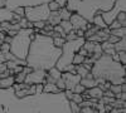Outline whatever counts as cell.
Returning <instances> with one entry per match:
<instances>
[{
	"instance_id": "1",
	"label": "cell",
	"mask_w": 126,
	"mask_h": 113,
	"mask_svg": "<svg viewBox=\"0 0 126 113\" xmlns=\"http://www.w3.org/2000/svg\"><path fill=\"white\" fill-rule=\"evenodd\" d=\"M13 87L0 88V104L4 113H72L63 92L29 94L19 98Z\"/></svg>"
},
{
	"instance_id": "2",
	"label": "cell",
	"mask_w": 126,
	"mask_h": 113,
	"mask_svg": "<svg viewBox=\"0 0 126 113\" xmlns=\"http://www.w3.org/2000/svg\"><path fill=\"white\" fill-rule=\"evenodd\" d=\"M61 53L62 48H57L50 37L35 33L28 49L25 65L32 69H43L47 72L56 65Z\"/></svg>"
},
{
	"instance_id": "3",
	"label": "cell",
	"mask_w": 126,
	"mask_h": 113,
	"mask_svg": "<svg viewBox=\"0 0 126 113\" xmlns=\"http://www.w3.org/2000/svg\"><path fill=\"white\" fill-rule=\"evenodd\" d=\"M91 73L93 78H101L103 80L110 82L111 84H121L125 83V65L120 62L113 60L111 55L101 54L92 64Z\"/></svg>"
},
{
	"instance_id": "4",
	"label": "cell",
	"mask_w": 126,
	"mask_h": 113,
	"mask_svg": "<svg viewBox=\"0 0 126 113\" xmlns=\"http://www.w3.org/2000/svg\"><path fill=\"white\" fill-rule=\"evenodd\" d=\"M115 0H67L66 8L71 13L82 15L87 22H92L97 12H107L112 8Z\"/></svg>"
},
{
	"instance_id": "5",
	"label": "cell",
	"mask_w": 126,
	"mask_h": 113,
	"mask_svg": "<svg viewBox=\"0 0 126 113\" xmlns=\"http://www.w3.org/2000/svg\"><path fill=\"white\" fill-rule=\"evenodd\" d=\"M34 34V29L33 28H22L18 30V33L12 37V40L9 43L10 50L9 52L13 55H15L18 59H23L25 60L27 54H28V49L32 42V35Z\"/></svg>"
},
{
	"instance_id": "6",
	"label": "cell",
	"mask_w": 126,
	"mask_h": 113,
	"mask_svg": "<svg viewBox=\"0 0 126 113\" xmlns=\"http://www.w3.org/2000/svg\"><path fill=\"white\" fill-rule=\"evenodd\" d=\"M85 40H86L85 38H76L73 40H66L64 44L62 45V53H61L54 67L61 72H64L66 68L69 64H72L73 55H75L78 52V49L83 45Z\"/></svg>"
},
{
	"instance_id": "7",
	"label": "cell",
	"mask_w": 126,
	"mask_h": 113,
	"mask_svg": "<svg viewBox=\"0 0 126 113\" xmlns=\"http://www.w3.org/2000/svg\"><path fill=\"white\" fill-rule=\"evenodd\" d=\"M49 8L47 3L32 5V6H24V16L27 18L28 22H38V20H44L47 22L49 15Z\"/></svg>"
},
{
	"instance_id": "8",
	"label": "cell",
	"mask_w": 126,
	"mask_h": 113,
	"mask_svg": "<svg viewBox=\"0 0 126 113\" xmlns=\"http://www.w3.org/2000/svg\"><path fill=\"white\" fill-rule=\"evenodd\" d=\"M120 12H126V0H115V3H113V5L110 10L101 13L102 19L105 20V23L107 24V26L116 19V16Z\"/></svg>"
},
{
	"instance_id": "9",
	"label": "cell",
	"mask_w": 126,
	"mask_h": 113,
	"mask_svg": "<svg viewBox=\"0 0 126 113\" xmlns=\"http://www.w3.org/2000/svg\"><path fill=\"white\" fill-rule=\"evenodd\" d=\"M46 74L47 72L43 70V69H33L25 75V79L24 82L27 84H38V83H46Z\"/></svg>"
},
{
	"instance_id": "10",
	"label": "cell",
	"mask_w": 126,
	"mask_h": 113,
	"mask_svg": "<svg viewBox=\"0 0 126 113\" xmlns=\"http://www.w3.org/2000/svg\"><path fill=\"white\" fill-rule=\"evenodd\" d=\"M69 22H71L73 29H82V30H85V32L88 28L92 26V23L87 22L82 15H79L77 13H72V15L69 18Z\"/></svg>"
},
{
	"instance_id": "11",
	"label": "cell",
	"mask_w": 126,
	"mask_h": 113,
	"mask_svg": "<svg viewBox=\"0 0 126 113\" xmlns=\"http://www.w3.org/2000/svg\"><path fill=\"white\" fill-rule=\"evenodd\" d=\"M61 78L64 82L66 89H73V87L78 84L81 80V77L77 73H71V72H62Z\"/></svg>"
},
{
	"instance_id": "12",
	"label": "cell",
	"mask_w": 126,
	"mask_h": 113,
	"mask_svg": "<svg viewBox=\"0 0 126 113\" xmlns=\"http://www.w3.org/2000/svg\"><path fill=\"white\" fill-rule=\"evenodd\" d=\"M101 13L102 12H97L96 14L93 15V18H92V24L93 25H96V26H98L100 29H105V28H107V24L105 23V20L102 19V15H101Z\"/></svg>"
},
{
	"instance_id": "13",
	"label": "cell",
	"mask_w": 126,
	"mask_h": 113,
	"mask_svg": "<svg viewBox=\"0 0 126 113\" xmlns=\"http://www.w3.org/2000/svg\"><path fill=\"white\" fill-rule=\"evenodd\" d=\"M13 18V12L6 6L0 8V23L1 22H10Z\"/></svg>"
},
{
	"instance_id": "14",
	"label": "cell",
	"mask_w": 126,
	"mask_h": 113,
	"mask_svg": "<svg viewBox=\"0 0 126 113\" xmlns=\"http://www.w3.org/2000/svg\"><path fill=\"white\" fill-rule=\"evenodd\" d=\"M86 92L90 94L91 98H96V99H100V98H102V96H103V90H102L98 86L92 87V88H87Z\"/></svg>"
},
{
	"instance_id": "15",
	"label": "cell",
	"mask_w": 126,
	"mask_h": 113,
	"mask_svg": "<svg viewBox=\"0 0 126 113\" xmlns=\"http://www.w3.org/2000/svg\"><path fill=\"white\" fill-rule=\"evenodd\" d=\"M61 22V16H59V12L58 10H54V12H49L48 19H47V23H49L50 25H58Z\"/></svg>"
},
{
	"instance_id": "16",
	"label": "cell",
	"mask_w": 126,
	"mask_h": 113,
	"mask_svg": "<svg viewBox=\"0 0 126 113\" xmlns=\"http://www.w3.org/2000/svg\"><path fill=\"white\" fill-rule=\"evenodd\" d=\"M14 83H15L14 75H8L5 78L0 79V88H10Z\"/></svg>"
},
{
	"instance_id": "17",
	"label": "cell",
	"mask_w": 126,
	"mask_h": 113,
	"mask_svg": "<svg viewBox=\"0 0 126 113\" xmlns=\"http://www.w3.org/2000/svg\"><path fill=\"white\" fill-rule=\"evenodd\" d=\"M43 92H46V93H59L62 90H59L54 83H47L46 82L43 84Z\"/></svg>"
},
{
	"instance_id": "18",
	"label": "cell",
	"mask_w": 126,
	"mask_h": 113,
	"mask_svg": "<svg viewBox=\"0 0 126 113\" xmlns=\"http://www.w3.org/2000/svg\"><path fill=\"white\" fill-rule=\"evenodd\" d=\"M110 34L117 37V38H124V37H126V26H120V28H116V29H111Z\"/></svg>"
},
{
	"instance_id": "19",
	"label": "cell",
	"mask_w": 126,
	"mask_h": 113,
	"mask_svg": "<svg viewBox=\"0 0 126 113\" xmlns=\"http://www.w3.org/2000/svg\"><path fill=\"white\" fill-rule=\"evenodd\" d=\"M113 49L116 52H120V50H126V37L120 38L116 43H113Z\"/></svg>"
},
{
	"instance_id": "20",
	"label": "cell",
	"mask_w": 126,
	"mask_h": 113,
	"mask_svg": "<svg viewBox=\"0 0 126 113\" xmlns=\"http://www.w3.org/2000/svg\"><path fill=\"white\" fill-rule=\"evenodd\" d=\"M59 16H61V20H69L72 13L69 12V10L66 8V6H63V8H59Z\"/></svg>"
},
{
	"instance_id": "21",
	"label": "cell",
	"mask_w": 126,
	"mask_h": 113,
	"mask_svg": "<svg viewBox=\"0 0 126 113\" xmlns=\"http://www.w3.org/2000/svg\"><path fill=\"white\" fill-rule=\"evenodd\" d=\"M75 69H76V73H77L81 78L86 77V74L90 72V70H87L85 67H83V64H76V65H75Z\"/></svg>"
},
{
	"instance_id": "22",
	"label": "cell",
	"mask_w": 126,
	"mask_h": 113,
	"mask_svg": "<svg viewBox=\"0 0 126 113\" xmlns=\"http://www.w3.org/2000/svg\"><path fill=\"white\" fill-rule=\"evenodd\" d=\"M59 25L62 26V29H63V30H64V33H66V34H67V33H69L71 30L73 29L69 20H61V22H59Z\"/></svg>"
},
{
	"instance_id": "23",
	"label": "cell",
	"mask_w": 126,
	"mask_h": 113,
	"mask_svg": "<svg viewBox=\"0 0 126 113\" xmlns=\"http://www.w3.org/2000/svg\"><path fill=\"white\" fill-rule=\"evenodd\" d=\"M85 55H82V54H79L78 52L75 54V55H73V59H72V64H82L83 63V60H85Z\"/></svg>"
},
{
	"instance_id": "24",
	"label": "cell",
	"mask_w": 126,
	"mask_h": 113,
	"mask_svg": "<svg viewBox=\"0 0 126 113\" xmlns=\"http://www.w3.org/2000/svg\"><path fill=\"white\" fill-rule=\"evenodd\" d=\"M116 20L121 24V26H126V12H120L116 16Z\"/></svg>"
},
{
	"instance_id": "25",
	"label": "cell",
	"mask_w": 126,
	"mask_h": 113,
	"mask_svg": "<svg viewBox=\"0 0 126 113\" xmlns=\"http://www.w3.org/2000/svg\"><path fill=\"white\" fill-rule=\"evenodd\" d=\"M52 39H53V44L57 48H62V45L64 44V42H66V39L63 37H56V38H52Z\"/></svg>"
},
{
	"instance_id": "26",
	"label": "cell",
	"mask_w": 126,
	"mask_h": 113,
	"mask_svg": "<svg viewBox=\"0 0 126 113\" xmlns=\"http://www.w3.org/2000/svg\"><path fill=\"white\" fill-rule=\"evenodd\" d=\"M117 55L120 63L122 65H126V50H120V52H117Z\"/></svg>"
},
{
	"instance_id": "27",
	"label": "cell",
	"mask_w": 126,
	"mask_h": 113,
	"mask_svg": "<svg viewBox=\"0 0 126 113\" xmlns=\"http://www.w3.org/2000/svg\"><path fill=\"white\" fill-rule=\"evenodd\" d=\"M69 108H71V112L72 113H79V111H81L79 106L76 103V102H73L72 99L69 100Z\"/></svg>"
},
{
	"instance_id": "28",
	"label": "cell",
	"mask_w": 126,
	"mask_h": 113,
	"mask_svg": "<svg viewBox=\"0 0 126 113\" xmlns=\"http://www.w3.org/2000/svg\"><path fill=\"white\" fill-rule=\"evenodd\" d=\"M110 90L112 92L113 94H117V93H121V84H111L110 86Z\"/></svg>"
},
{
	"instance_id": "29",
	"label": "cell",
	"mask_w": 126,
	"mask_h": 113,
	"mask_svg": "<svg viewBox=\"0 0 126 113\" xmlns=\"http://www.w3.org/2000/svg\"><path fill=\"white\" fill-rule=\"evenodd\" d=\"M12 12L19 16H24V6H15V8H13Z\"/></svg>"
},
{
	"instance_id": "30",
	"label": "cell",
	"mask_w": 126,
	"mask_h": 113,
	"mask_svg": "<svg viewBox=\"0 0 126 113\" xmlns=\"http://www.w3.org/2000/svg\"><path fill=\"white\" fill-rule=\"evenodd\" d=\"M85 89H86L85 87H83L82 84H79V83H78V84H76L75 87H73V89H72V90H73V93H79V94H82L83 92H85Z\"/></svg>"
},
{
	"instance_id": "31",
	"label": "cell",
	"mask_w": 126,
	"mask_h": 113,
	"mask_svg": "<svg viewBox=\"0 0 126 113\" xmlns=\"http://www.w3.org/2000/svg\"><path fill=\"white\" fill-rule=\"evenodd\" d=\"M47 4H48V8H49L50 12H54V10H59V5L54 1V0H50V1L47 3Z\"/></svg>"
},
{
	"instance_id": "32",
	"label": "cell",
	"mask_w": 126,
	"mask_h": 113,
	"mask_svg": "<svg viewBox=\"0 0 126 113\" xmlns=\"http://www.w3.org/2000/svg\"><path fill=\"white\" fill-rule=\"evenodd\" d=\"M54 84H56V86H57V88H58L59 90H62V92L66 89V84H64V82H63V79H62V78H59Z\"/></svg>"
},
{
	"instance_id": "33",
	"label": "cell",
	"mask_w": 126,
	"mask_h": 113,
	"mask_svg": "<svg viewBox=\"0 0 126 113\" xmlns=\"http://www.w3.org/2000/svg\"><path fill=\"white\" fill-rule=\"evenodd\" d=\"M9 50H10L9 43H5V42H3L1 44H0V52H1V53H8Z\"/></svg>"
},
{
	"instance_id": "34",
	"label": "cell",
	"mask_w": 126,
	"mask_h": 113,
	"mask_svg": "<svg viewBox=\"0 0 126 113\" xmlns=\"http://www.w3.org/2000/svg\"><path fill=\"white\" fill-rule=\"evenodd\" d=\"M46 25L44 20H38V22H33V28L35 29H43V26Z\"/></svg>"
},
{
	"instance_id": "35",
	"label": "cell",
	"mask_w": 126,
	"mask_h": 113,
	"mask_svg": "<svg viewBox=\"0 0 126 113\" xmlns=\"http://www.w3.org/2000/svg\"><path fill=\"white\" fill-rule=\"evenodd\" d=\"M72 100H73V102H76L77 104H79L83 100V98H82V94H79V93H73Z\"/></svg>"
},
{
	"instance_id": "36",
	"label": "cell",
	"mask_w": 126,
	"mask_h": 113,
	"mask_svg": "<svg viewBox=\"0 0 126 113\" xmlns=\"http://www.w3.org/2000/svg\"><path fill=\"white\" fill-rule=\"evenodd\" d=\"M63 94H64V97H66L68 100H71L72 97H73V90H72V89H64V90H63Z\"/></svg>"
},
{
	"instance_id": "37",
	"label": "cell",
	"mask_w": 126,
	"mask_h": 113,
	"mask_svg": "<svg viewBox=\"0 0 126 113\" xmlns=\"http://www.w3.org/2000/svg\"><path fill=\"white\" fill-rule=\"evenodd\" d=\"M40 93H43V83L35 84V94H40Z\"/></svg>"
},
{
	"instance_id": "38",
	"label": "cell",
	"mask_w": 126,
	"mask_h": 113,
	"mask_svg": "<svg viewBox=\"0 0 126 113\" xmlns=\"http://www.w3.org/2000/svg\"><path fill=\"white\" fill-rule=\"evenodd\" d=\"M119 39H120V38H117V37H115V35L110 34V35H109V38H107V42H109V43H111V44H113V43H116Z\"/></svg>"
},
{
	"instance_id": "39",
	"label": "cell",
	"mask_w": 126,
	"mask_h": 113,
	"mask_svg": "<svg viewBox=\"0 0 126 113\" xmlns=\"http://www.w3.org/2000/svg\"><path fill=\"white\" fill-rule=\"evenodd\" d=\"M75 32L78 38H83V35H85V30H82V29H75Z\"/></svg>"
},
{
	"instance_id": "40",
	"label": "cell",
	"mask_w": 126,
	"mask_h": 113,
	"mask_svg": "<svg viewBox=\"0 0 126 113\" xmlns=\"http://www.w3.org/2000/svg\"><path fill=\"white\" fill-rule=\"evenodd\" d=\"M54 1L59 5V8H63V6H66L67 4V0H54Z\"/></svg>"
},
{
	"instance_id": "41",
	"label": "cell",
	"mask_w": 126,
	"mask_h": 113,
	"mask_svg": "<svg viewBox=\"0 0 126 113\" xmlns=\"http://www.w3.org/2000/svg\"><path fill=\"white\" fill-rule=\"evenodd\" d=\"M103 96H105V97H113V98H115V94L112 93V92H111L110 89H107V90H103Z\"/></svg>"
},
{
	"instance_id": "42",
	"label": "cell",
	"mask_w": 126,
	"mask_h": 113,
	"mask_svg": "<svg viewBox=\"0 0 126 113\" xmlns=\"http://www.w3.org/2000/svg\"><path fill=\"white\" fill-rule=\"evenodd\" d=\"M5 3H6V0H0V8L5 6Z\"/></svg>"
},
{
	"instance_id": "43",
	"label": "cell",
	"mask_w": 126,
	"mask_h": 113,
	"mask_svg": "<svg viewBox=\"0 0 126 113\" xmlns=\"http://www.w3.org/2000/svg\"><path fill=\"white\" fill-rule=\"evenodd\" d=\"M0 113H4V109H3V106L0 104Z\"/></svg>"
},
{
	"instance_id": "44",
	"label": "cell",
	"mask_w": 126,
	"mask_h": 113,
	"mask_svg": "<svg viewBox=\"0 0 126 113\" xmlns=\"http://www.w3.org/2000/svg\"><path fill=\"white\" fill-rule=\"evenodd\" d=\"M1 43H3V42H1V40H0V44H1Z\"/></svg>"
},
{
	"instance_id": "45",
	"label": "cell",
	"mask_w": 126,
	"mask_h": 113,
	"mask_svg": "<svg viewBox=\"0 0 126 113\" xmlns=\"http://www.w3.org/2000/svg\"><path fill=\"white\" fill-rule=\"evenodd\" d=\"M122 113H126V112H122Z\"/></svg>"
}]
</instances>
